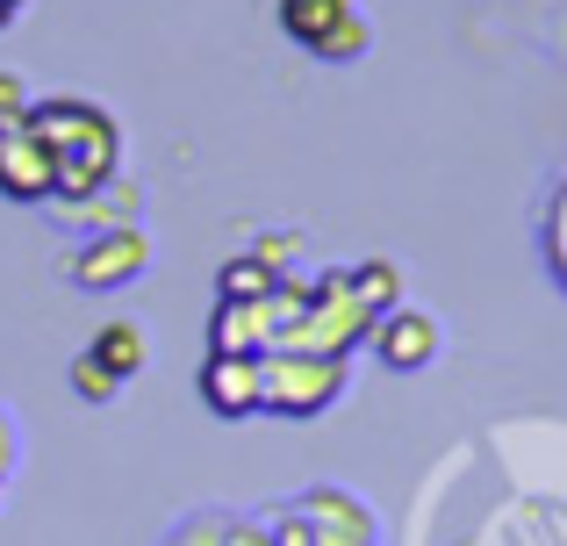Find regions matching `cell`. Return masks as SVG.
Listing matches in <instances>:
<instances>
[{"instance_id": "obj_1", "label": "cell", "mask_w": 567, "mask_h": 546, "mask_svg": "<svg viewBox=\"0 0 567 546\" xmlns=\"http://www.w3.org/2000/svg\"><path fill=\"white\" fill-rule=\"evenodd\" d=\"M29 130H37L43 152H51V181H58L51 202H80V195H94V187H109L115 173H123V123H115L101 101L51 94V101L29 109ZM51 202H43V209H51Z\"/></svg>"}, {"instance_id": "obj_2", "label": "cell", "mask_w": 567, "mask_h": 546, "mask_svg": "<svg viewBox=\"0 0 567 546\" xmlns=\"http://www.w3.org/2000/svg\"><path fill=\"white\" fill-rule=\"evenodd\" d=\"M367 331H374V309L360 302V288H352L346 267L302 280V309L288 317V331H280V346H302V352H346L367 346Z\"/></svg>"}, {"instance_id": "obj_3", "label": "cell", "mask_w": 567, "mask_h": 546, "mask_svg": "<svg viewBox=\"0 0 567 546\" xmlns=\"http://www.w3.org/2000/svg\"><path fill=\"white\" fill-rule=\"evenodd\" d=\"M266 525H274L280 546H381L374 511L352 490H338V482H317V490H302L295 504H274Z\"/></svg>"}, {"instance_id": "obj_4", "label": "cell", "mask_w": 567, "mask_h": 546, "mask_svg": "<svg viewBox=\"0 0 567 546\" xmlns=\"http://www.w3.org/2000/svg\"><path fill=\"white\" fill-rule=\"evenodd\" d=\"M338 395H346V352H302V346L266 352V410L274 418H323Z\"/></svg>"}, {"instance_id": "obj_5", "label": "cell", "mask_w": 567, "mask_h": 546, "mask_svg": "<svg viewBox=\"0 0 567 546\" xmlns=\"http://www.w3.org/2000/svg\"><path fill=\"white\" fill-rule=\"evenodd\" d=\"M72 288L86 295H109V288H130V280L152 274V238H144L137 224H109V230H86L80 253L65 259Z\"/></svg>"}, {"instance_id": "obj_6", "label": "cell", "mask_w": 567, "mask_h": 546, "mask_svg": "<svg viewBox=\"0 0 567 546\" xmlns=\"http://www.w3.org/2000/svg\"><path fill=\"white\" fill-rule=\"evenodd\" d=\"M280 29H288L302 51L331 58V65H352V58L367 51V14L352 8V0H280Z\"/></svg>"}, {"instance_id": "obj_7", "label": "cell", "mask_w": 567, "mask_h": 546, "mask_svg": "<svg viewBox=\"0 0 567 546\" xmlns=\"http://www.w3.org/2000/svg\"><path fill=\"white\" fill-rule=\"evenodd\" d=\"M202 403L230 424L259 418L266 410V352H208L202 360Z\"/></svg>"}, {"instance_id": "obj_8", "label": "cell", "mask_w": 567, "mask_h": 546, "mask_svg": "<svg viewBox=\"0 0 567 546\" xmlns=\"http://www.w3.org/2000/svg\"><path fill=\"white\" fill-rule=\"evenodd\" d=\"M58 195L51 181V152L29 123H8L0 130V202H22V209H43Z\"/></svg>"}, {"instance_id": "obj_9", "label": "cell", "mask_w": 567, "mask_h": 546, "mask_svg": "<svg viewBox=\"0 0 567 546\" xmlns=\"http://www.w3.org/2000/svg\"><path fill=\"white\" fill-rule=\"evenodd\" d=\"M367 346L381 352L388 374H424L431 360H439V317L431 309H388V317H374V331H367Z\"/></svg>"}, {"instance_id": "obj_10", "label": "cell", "mask_w": 567, "mask_h": 546, "mask_svg": "<svg viewBox=\"0 0 567 546\" xmlns=\"http://www.w3.org/2000/svg\"><path fill=\"white\" fill-rule=\"evenodd\" d=\"M166 546H280L274 525L251 518V511H187L166 533Z\"/></svg>"}, {"instance_id": "obj_11", "label": "cell", "mask_w": 567, "mask_h": 546, "mask_svg": "<svg viewBox=\"0 0 567 546\" xmlns=\"http://www.w3.org/2000/svg\"><path fill=\"white\" fill-rule=\"evenodd\" d=\"M274 302H216V323H208V352H274Z\"/></svg>"}, {"instance_id": "obj_12", "label": "cell", "mask_w": 567, "mask_h": 546, "mask_svg": "<svg viewBox=\"0 0 567 546\" xmlns=\"http://www.w3.org/2000/svg\"><path fill=\"white\" fill-rule=\"evenodd\" d=\"M280 274L288 267H274V259H259V253H237V259H223V274H216V302H259V295L280 288Z\"/></svg>"}, {"instance_id": "obj_13", "label": "cell", "mask_w": 567, "mask_h": 546, "mask_svg": "<svg viewBox=\"0 0 567 546\" xmlns=\"http://www.w3.org/2000/svg\"><path fill=\"white\" fill-rule=\"evenodd\" d=\"M86 352H94V360L109 367V374H123V381H130V374H144V331H137V323H123V317L101 323Z\"/></svg>"}, {"instance_id": "obj_14", "label": "cell", "mask_w": 567, "mask_h": 546, "mask_svg": "<svg viewBox=\"0 0 567 546\" xmlns=\"http://www.w3.org/2000/svg\"><path fill=\"white\" fill-rule=\"evenodd\" d=\"M352 288H360V302L374 309V317H388V309L402 302V267L395 259H360V267H346Z\"/></svg>"}, {"instance_id": "obj_15", "label": "cell", "mask_w": 567, "mask_h": 546, "mask_svg": "<svg viewBox=\"0 0 567 546\" xmlns=\"http://www.w3.org/2000/svg\"><path fill=\"white\" fill-rule=\"evenodd\" d=\"M539 245H546V274L567 288V181L554 187V202H546V224H539Z\"/></svg>"}, {"instance_id": "obj_16", "label": "cell", "mask_w": 567, "mask_h": 546, "mask_svg": "<svg viewBox=\"0 0 567 546\" xmlns=\"http://www.w3.org/2000/svg\"><path fill=\"white\" fill-rule=\"evenodd\" d=\"M72 389H80V403H115V395H123V374H109L94 352H80V360H72Z\"/></svg>"}, {"instance_id": "obj_17", "label": "cell", "mask_w": 567, "mask_h": 546, "mask_svg": "<svg viewBox=\"0 0 567 546\" xmlns=\"http://www.w3.org/2000/svg\"><path fill=\"white\" fill-rule=\"evenodd\" d=\"M29 109H37L29 80H22V72H0V130H8V123H29Z\"/></svg>"}, {"instance_id": "obj_18", "label": "cell", "mask_w": 567, "mask_h": 546, "mask_svg": "<svg viewBox=\"0 0 567 546\" xmlns=\"http://www.w3.org/2000/svg\"><path fill=\"white\" fill-rule=\"evenodd\" d=\"M14 461H22V439H14V418H8V410H0V490H8Z\"/></svg>"}, {"instance_id": "obj_19", "label": "cell", "mask_w": 567, "mask_h": 546, "mask_svg": "<svg viewBox=\"0 0 567 546\" xmlns=\"http://www.w3.org/2000/svg\"><path fill=\"white\" fill-rule=\"evenodd\" d=\"M14 8H22V0H0V29H8V14H14Z\"/></svg>"}]
</instances>
